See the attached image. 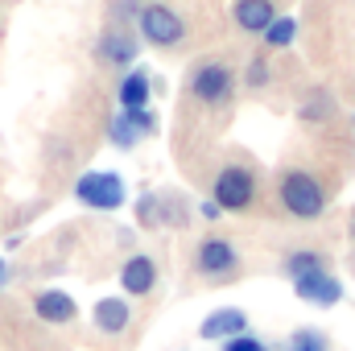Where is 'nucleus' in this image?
<instances>
[{
  "label": "nucleus",
  "mask_w": 355,
  "mask_h": 351,
  "mask_svg": "<svg viewBox=\"0 0 355 351\" xmlns=\"http://www.w3.org/2000/svg\"><path fill=\"white\" fill-rule=\"evenodd\" d=\"M95 54H99V62H107V67H128V62L137 58V37L124 33V29H107V33L95 42Z\"/></svg>",
  "instance_id": "obj_9"
},
{
  "label": "nucleus",
  "mask_w": 355,
  "mask_h": 351,
  "mask_svg": "<svg viewBox=\"0 0 355 351\" xmlns=\"http://www.w3.org/2000/svg\"><path fill=\"white\" fill-rule=\"evenodd\" d=\"M137 25H141V37H145L149 46H157V50L178 46V42H182V33H186L182 17H178L170 4H162V0H157V4H141Z\"/></svg>",
  "instance_id": "obj_3"
},
{
  "label": "nucleus",
  "mask_w": 355,
  "mask_h": 351,
  "mask_svg": "<svg viewBox=\"0 0 355 351\" xmlns=\"http://www.w3.org/2000/svg\"><path fill=\"white\" fill-rule=\"evenodd\" d=\"M4 281H8V264L0 261V285H4Z\"/></svg>",
  "instance_id": "obj_23"
},
{
  "label": "nucleus",
  "mask_w": 355,
  "mask_h": 351,
  "mask_svg": "<svg viewBox=\"0 0 355 351\" xmlns=\"http://www.w3.org/2000/svg\"><path fill=\"white\" fill-rule=\"evenodd\" d=\"M157 128V116L149 112V108H120V116L107 124V137H112V145L116 149H132L141 137H149Z\"/></svg>",
  "instance_id": "obj_6"
},
{
  "label": "nucleus",
  "mask_w": 355,
  "mask_h": 351,
  "mask_svg": "<svg viewBox=\"0 0 355 351\" xmlns=\"http://www.w3.org/2000/svg\"><path fill=\"white\" fill-rule=\"evenodd\" d=\"M327 268V257L322 252H289L285 261H281V273L289 277V281H297V277H310V273H322Z\"/></svg>",
  "instance_id": "obj_16"
},
{
  "label": "nucleus",
  "mask_w": 355,
  "mask_h": 351,
  "mask_svg": "<svg viewBox=\"0 0 355 351\" xmlns=\"http://www.w3.org/2000/svg\"><path fill=\"white\" fill-rule=\"evenodd\" d=\"M289 351H327V335H318V331H297V335L289 339Z\"/></svg>",
  "instance_id": "obj_18"
},
{
  "label": "nucleus",
  "mask_w": 355,
  "mask_h": 351,
  "mask_svg": "<svg viewBox=\"0 0 355 351\" xmlns=\"http://www.w3.org/2000/svg\"><path fill=\"white\" fill-rule=\"evenodd\" d=\"M137 12H141V0H116V4H112V17H116V21L137 17Z\"/></svg>",
  "instance_id": "obj_21"
},
{
  "label": "nucleus",
  "mask_w": 355,
  "mask_h": 351,
  "mask_svg": "<svg viewBox=\"0 0 355 351\" xmlns=\"http://www.w3.org/2000/svg\"><path fill=\"white\" fill-rule=\"evenodd\" d=\"M120 285H124L128 298H145V293L157 285V264L149 261V257H132V261H124V268H120Z\"/></svg>",
  "instance_id": "obj_11"
},
{
  "label": "nucleus",
  "mask_w": 355,
  "mask_h": 351,
  "mask_svg": "<svg viewBox=\"0 0 355 351\" xmlns=\"http://www.w3.org/2000/svg\"><path fill=\"white\" fill-rule=\"evenodd\" d=\"M281 207H285L293 219H318V215L327 211V194H322V186L310 174L289 170V174L281 178Z\"/></svg>",
  "instance_id": "obj_1"
},
{
  "label": "nucleus",
  "mask_w": 355,
  "mask_h": 351,
  "mask_svg": "<svg viewBox=\"0 0 355 351\" xmlns=\"http://www.w3.org/2000/svg\"><path fill=\"white\" fill-rule=\"evenodd\" d=\"M75 198L91 211H120L124 207V178L112 170H91L75 182Z\"/></svg>",
  "instance_id": "obj_2"
},
{
  "label": "nucleus",
  "mask_w": 355,
  "mask_h": 351,
  "mask_svg": "<svg viewBox=\"0 0 355 351\" xmlns=\"http://www.w3.org/2000/svg\"><path fill=\"white\" fill-rule=\"evenodd\" d=\"M272 17H277L272 0H236V25L248 29V33H265L272 25Z\"/></svg>",
  "instance_id": "obj_14"
},
{
  "label": "nucleus",
  "mask_w": 355,
  "mask_h": 351,
  "mask_svg": "<svg viewBox=\"0 0 355 351\" xmlns=\"http://www.w3.org/2000/svg\"><path fill=\"white\" fill-rule=\"evenodd\" d=\"M268 83V62L265 58H252L248 62V87H265Z\"/></svg>",
  "instance_id": "obj_20"
},
{
  "label": "nucleus",
  "mask_w": 355,
  "mask_h": 351,
  "mask_svg": "<svg viewBox=\"0 0 355 351\" xmlns=\"http://www.w3.org/2000/svg\"><path fill=\"white\" fill-rule=\"evenodd\" d=\"M219 215H223V207H219L215 198H211V203H202V219H211V223H215Z\"/></svg>",
  "instance_id": "obj_22"
},
{
  "label": "nucleus",
  "mask_w": 355,
  "mask_h": 351,
  "mask_svg": "<svg viewBox=\"0 0 355 351\" xmlns=\"http://www.w3.org/2000/svg\"><path fill=\"white\" fill-rule=\"evenodd\" d=\"M33 314H37L42 323H50V327H62V323H71V318L79 314V306H75V298L62 293V289H42V293L33 298Z\"/></svg>",
  "instance_id": "obj_8"
},
{
  "label": "nucleus",
  "mask_w": 355,
  "mask_h": 351,
  "mask_svg": "<svg viewBox=\"0 0 355 351\" xmlns=\"http://www.w3.org/2000/svg\"><path fill=\"white\" fill-rule=\"evenodd\" d=\"M248 331V314L244 310H215L207 323H202V339H211V343H223V339H232V335H244Z\"/></svg>",
  "instance_id": "obj_13"
},
{
  "label": "nucleus",
  "mask_w": 355,
  "mask_h": 351,
  "mask_svg": "<svg viewBox=\"0 0 355 351\" xmlns=\"http://www.w3.org/2000/svg\"><path fill=\"white\" fill-rule=\"evenodd\" d=\"M293 289H297V298H306V302H314V306H339V302H343V285H339V277H335L331 268L310 273V277H297Z\"/></svg>",
  "instance_id": "obj_7"
},
{
  "label": "nucleus",
  "mask_w": 355,
  "mask_h": 351,
  "mask_svg": "<svg viewBox=\"0 0 355 351\" xmlns=\"http://www.w3.org/2000/svg\"><path fill=\"white\" fill-rule=\"evenodd\" d=\"M149 75L145 71H128L124 79H120V108H149Z\"/></svg>",
  "instance_id": "obj_15"
},
{
  "label": "nucleus",
  "mask_w": 355,
  "mask_h": 351,
  "mask_svg": "<svg viewBox=\"0 0 355 351\" xmlns=\"http://www.w3.org/2000/svg\"><path fill=\"white\" fill-rule=\"evenodd\" d=\"M236 91V79L223 62H202L194 75H190V95L198 103H227Z\"/></svg>",
  "instance_id": "obj_5"
},
{
  "label": "nucleus",
  "mask_w": 355,
  "mask_h": 351,
  "mask_svg": "<svg viewBox=\"0 0 355 351\" xmlns=\"http://www.w3.org/2000/svg\"><path fill=\"white\" fill-rule=\"evenodd\" d=\"M293 37H297V21L293 17H272V25L265 29V42L272 50H285Z\"/></svg>",
  "instance_id": "obj_17"
},
{
  "label": "nucleus",
  "mask_w": 355,
  "mask_h": 351,
  "mask_svg": "<svg viewBox=\"0 0 355 351\" xmlns=\"http://www.w3.org/2000/svg\"><path fill=\"white\" fill-rule=\"evenodd\" d=\"M91 318H95V327H99L103 335H120V331H128V323H132V306H128L124 298H99L95 310H91Z\"/></svg>",
  "instance_id": "obj_10"
},
{
  "label": "nucleus",
  "mask_w": 355,
  "mask_h": 351,
  "mask_svg": "<svg viewBox=\"0 0 355 351\" xmlns=\"http://www.w3.org/2000/svg\"><path fill=\"white\" fill-rule=\"evenodd\" d=\"M223 351H268V348L257 339V335H248V331H244V335H232V339H223Z\"/></svg>",
  "instance_id": "obj_19"
},
{
  "label": "nucleus",
  "mask_w": 355,
  "mask_h": 351,
  "mask_svg": "<svg viewBox=\"0 0 355 351\" xmlns=\"http://www.w3.org/2000/svg\"><path fill=\"white\" fill-rule=\"evenodd\" d=\"M227 268H236V248H232L227 240H219V236H207V240L198 244V273L219 277V273H227Z\"/></svg>",
  "instance_id": "obj_12"
},
{
  "label": "nucleus",
  "mask_w": 355,
  "mask_h": 351,
  "mask_svg": "<svg viewBox=\"0 0 355 351\" xmlns=\"http://www.w3.org/2000/svg\"><path fill=\"white\" fill-rule=\"evenodd\" d=\"M252 198H257V174L252 170H244V166L219 170V178H215V203L223 211H248Z\"/></svg>",
  "instance_id": "obj_4"
},
{
  "label": "nucleus",
  "mask_w": 355,
  "mask_h": 351,
  "mask_svg": "<svg viewBox=\"0 0 355 351\" xmlns=\"http://www.w3.org/2000/svg\"><path fill=\"white\" fill-rule=\"evenodd\" d=\"M352 240H355V215H352Z\"/></svg>",
  "instance_id": "obj_24"
}]
</instances>
